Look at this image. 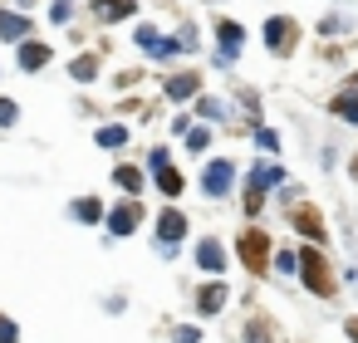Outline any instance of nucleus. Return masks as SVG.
I'll use <instances>...</instances> for the list:
<instances>
[{
    "instance_id": "8",
    "label": "nucleus",
    "mask_w": 358,
    "mask_h": 343,
    "mask_svg": "<svg viewBox=\"0 0 358 343\" xmlns=\"http://www.w3.org/2000/svg\"><path fill=\"white\" fill-rule=\"evenodd\" d=\"M216 40H221V54L231 59V54L241 50V40H245V30H241L236 20H221V25H216Z\"/></svg>"
},
{
    "instance_id": "12",
    "label": "nucleus",
    "mask_w": 358,
    "mask_h": 343,
    "mask_svg": "<svg viewBox=\"0 0 358 343\" xmlns=\"http://www.w3.org/2000/svg\"><path fill=\"white\" fill-rule=\"evenodd\" d=\"M196 265H201V270H221V265H226L221 245H216V240H201V245H196Z\"/></svg>"
},
{
    "instance_id": "4",
    "label": "nucleus",
    "mask_w": 358,
    "mask_h": 343,
    "mask_svg": "<svg viewBox=\"0 0 358 343\" xmlns=\"http://www.w3.org/2000/svg\"><path fill=\"white\" fill-rule=\"evenodd\" d=\"M152 177H157V187H162L167 196H177V191H182V172L172 167L167 147H157V152H152Z\"/></svg>"
},
{
    "instance_id": "21",
    "label": "nucleus",
    "mask_w": 358,
    "mask_h": 343,
    "mask_svg": "<svg viewBox=\"0 0 358 343\" xmlns=\"http://www.w3.org/2000/svg\"><path fill=\"white\" fill-rule=\"evenodd\" d=\"M245 343H270V323H265V319H255V323L245 328Z\"/></svg>"
},
{
    "instance_id": "3",
    "label": "nucleus",
    "mask_w": 358,
    "mask_h": 343,
    "mask_svg": "<svg viewBox=\"0 0 358 343\" xmlns=\"http://www.w3.org/2000/svg\"><path fill=\"white\" fill-rule=\"evenodd\" d=\"M294 40H299V25H294V20H280V15H275V20H265V45H270L275 54H289V50H294Z\"/></svg>"
},
{
    "instance_id": "11",
    "label": "nucleus",
    "mask_w": 358,
    "mask_h": 343,
    "mask_svg": "<svg viewBox=\"0 0 358 343\" xmlns=\"http://www.w3.org/2000/svg\"><path fill=\"white\" fill-rule=\"evenodd\" d=\"M0 40H30V20H25V15H6V10H0Z\"/></svg>"
},
{
    "instance_id": "16",
    "label": "nucleus",
    "mask_w": 358,
    "mask_h": 343,
    "mask_svg": "<svg viewBox=\"0 0 358 343\" xmlns=\"http://www.w3.org/2000/svg\"><path fill=\"white\" fill-rule=\"evenodd\" d=\"M167 94H172V98H192V94H196V74H177V79H167Z\"/></svg>"
},
{
    "instance_id": "5",
    "label": "nucleus",
    "mask_w": 358,
    "mask_h": 343,
    "mask_svg": "<svg viewBox=\"0 0 358 343\" xmlns=\"http://www.w3.org/2000/svg\"><path fill=\"white\" fill-rule=\"evenodd\" d=\"M231 182H236V162H211V167L201 172L206 196H226V191H231Z\"/></svg>"
},
{
    "instance_id": "1",
    "label": "nucleus",
    "mask_w": 358,
    "mask_h": 343,
    "mask_svg": "<svg viewBox=\"0 0 358 343\" xmlns=\"http://www.w3.org/2000/svg\"><path fill=\"white\" fill-rule=\"evenodd\" d=\"M294 270L304 275V284H309L314 294H324V299L334 294V279H329V265H324V255H319V245H309V250H304V255L294 260Z\"/></svg>"
},
{
    "instance_id": "19",
    "label": "nucleus",
    "mask_w": 358,
    "mask_h": 343,
    "mask_svg": "<svg viewBox=\"0 0 358 343\" xmlns=\"http://www.w3.org/2000/svg\"><path fill=\"white\" fill-rule=\"evenodd\" d=\"M74 216H79V221H99V216H103V206L89 196V201H74Z\"/></svg>"
},
{
    "instance_id": "26",
    "label": "nucleus",
    "mask_w": 358,
    "mask_h": 343,
    "mask_svg": "<svg viewBox=\"0 0 358 343\" xmlns=\"http://www.w3.org/2000/svg\"><path fill=\"white\" fill-rule=\"evenodd\" d=\"M177 343H196V328H177Z\"/></svg>"
},
{
    "instance_id": "9",
    "label": "nucleus",
    "mask_w": 358,
    "mask_h": 343,
    "mask_svg": "<svg viewBox=\"0 0 358 343\" xmlns=\"http://www.w3.org/2000/svg\"><path fill=\"white\" fill-rule=\"evenodd\" d=\"M50 64V45H40V40H25V50H20V69H45Z\"/></svg>"
},
{
    "instance_id": "28",
    "label": "nucleus",
    "mask_w": 358,
    "mask_h": 343,
    "mask_svg": "<svg viewBox=\"0 0 358 343\" xmlns=\"http://www.w3.org/2000/svg\"><path fill=\"white\" fill-rule=\"evenodd\" d=\"M353 177H358V157H353Z\"/></svg>"
},
{
    "instance_id": "23",
    "label": "nucleus",
    "mask_w": 358,
    "mask_h": 343,
    "mask_svg": "<svg viewBox=\"0 0 358 343\" xmlns=\"http://www.w3.org/2000/svg\"><path fill=\"white\" fill-rule=\"evenodd\" d=\"M69 74H74V79H94V74H99V64H94V59H74V69H69Z\"/></svg>"
},
{
    "instance_id": "22",
    "label": "nucleus",
    "mask_w": 358,
    "mask_h": 343,
    "mask_svg": "<svg viewBox=\"0 0 358 343\" xmlns=\"http://www.w3.org/2000/svg\"><path fill=\"white\" fill-rule=\"evenodd\" d=\"M123 138H128V128H103V133H99V147H118Z\"/></svg>"
},
{
    "instance_id": "14",
    "label": "nucleus",
    "mask_w": 358,
    "mask_h": 343,
    "mask_svg": "<svg viewBox=\"0 0 358 343\" xmlns=\"http://www.w3.org/2000/svg\"><path fill=\"white\" fill-rule=\"evenodd\" d=\"M196 304H201V314H216V309L226 304V284H206V289L196 294Z\"/></svg>"
},
{
    "instance_id": "10",
    "label": "nucleus",
    "mask_w": 358,
    "mask_h": 343,
    "mask_svg": "<svg viewBox=\"0 0 358 343\" xmlns=\"http://www.w3.org/2000/svg\"><path fill=\"white\" fill-rule=\"evenodd\" d=\"M99 20H128L133 10H138V0H99Z\"/></svg>"
},
{
    "instance_id": "15",
    "label": "nucleus",
    "mask_w": 358,
    "mask_h": 343,
    "mask_svg": "<svg viewBox=\"0 0 358 343\" xmlns=\"http://www.w3.org/2000/svg\"><path fill=\"white\" fill-rule=\"evenodd\" d=\"M294 226H299L309 240H324V226H319V216H314V211H304V206H299V211H294Z\"/></svg>"
},
{
    "instance_id": "18",
    "label": "nucleus",
    "mask_w": 358,
    "mask_h": 343,
    "mask_svg": "<svg viewBox=\"0 0 358 343\" xmlns=\"http://www.w3.org/2000/svg\"><path fill=\"white\" fill-rule=\"evenodd\" d=\"M113 177H118V187H128V191H138V187H143V172H138V167H118Z\"/></svg>"
},
{
    "instance_id": "20",
    "label": "nucleus",
    "mask_w": 358,
    "mask_h": 343,
    "mask_svg": "<svg viewBox=\"0 0 358 343\" xmlns=\"http://www.w3.org/2000/svg\"><path fill=\"white\" fill-rule=\"evenodd\" d=\"M138 45H143V50H152V54L172 50V45H162V40H157V30H138Z\"/></svg>"
},
{
    "instance_id": "24",
    "label": "nucleus",
    "mask_w": 358,
    "mask_h": 343,
    "mask_svg": "<svg viewBox=\"0 0 358 343\" xmlns=\"http://www.w3.org/2000/svg\"><path fill=\"white\" fill-rule=\"evenodd\" d=\"M15 118H20V108H15V103H10V98H0V128H10V123H15Z\"/></svg>"
},
{
    "instance_id": "13",
    "label": "nucleus",
    "mask_w": 358,
    "mask_h": 343,
    "mask_svg": "<svg viewBox=\"0 0 358 343\" xmlns=\"http://www.w3.org/2000/svg\"><path fill=\"white\" fill-rule=\"evenodd\" d=\"M285 177V167H275V162H265V167H255V177H250V191H265V187H275Z\"/></svg>"
},
{
    "instance_id": "25",
    "label": "nucleus",
    "mask_w": 358,
    "mask_h": 343,
    "mask_svg": "<svg viewBox=\"0 0 358 343\" xmlns=\"http://www.w3.org/2000/svg\"><path fill=\"white\" fill-rule=\"evenodd\" d=\"M15 338H20V328L10 319H0V343H15Z\"/></svg>"
},
{
    "instance_id": "29",
    "label": "nucleus",
    "mask_w": 358,
    "mask_h": 343,
    "mask_svg": "<svg viewBox=\"0 0 358 343\" xmlns=\"http://www.w3.org/2000/svg\"><path fill=\"white\" fill-rule=\"evenodd\" d=\"M353 89H358V74H353Z\"/></svg>"
},
{
    "instance_id": "2",
    "label": "nucleus",
    "mask_w": 358,
    "mask_h": 343,
    "mask_svg": "<svg viewBox=\"0 0 358 343\" xmlns=\"http://www.w3.org/2000/svg\"><path fill=\"white\" fill-rule=\"evenodd\" d=\"M236 250H241V260L260 275L265 270V260H270V240L260 235V231H241V240H236Z\"/></svg>"
},
{
    "instance_id": "6",
    "label": "nucleus",
    "mask_w": 358,
    "mask_h": 343,
    "mask_svg": "<svg viewBox=\"0 0 358 343\" xmlns=\"http://www.w3.org/2000/svg\"><path fill=\"white\" fill-rule=\"evenodd\" d=\"M182 231H187V216H182V211H162V216H157V240H162L167 255H172V245L182 240Z\"/></svg>"
},
{
    "instance_id": "27",
    "label": "nucleus",
    "mask_w": 358,
    "mask_h": 343,
    "mask_svg": "<svg viewBox=\"0 0 358 343\" xmlns=\"http://www.w3.org/2000/svg\"><path fill=\"white\" fill-rule=\"evenodd\" d=\"M348 338H353V343H358V319H348Z\"/></svg>"
},
{
    "instance_id": "17",
    "label": "nucleus",
    "mask_w": 358,
    "mask_h": 343,
    "mask_svg": "<svg viewBox=\"0 0 358 343\" xmlns=\"http://www.w3.org/2000/svg\"><path fill=\"white\" fill-rule=\"evenodd\" d=\"M334 113L348 118V123H358V89H353V94H338V98H334Z\"/></svg>"
},
{
    "instance_id": "7",
    "label": "nucleus",
    "mask_w": 358,
    "mask_h": 343,
    "mask_svg": "<svg viewBox=\"0 0 358 343\" xmlns=\"http://www.w3.org/2000/svg\"><path fill=\"white\" fill-rule=\"evenodd\" d=\"M138 221H143V206H138V201H123V206L108 216V231H113V235H133Z\"/></svg>"
}]
</instances>
